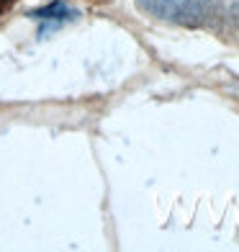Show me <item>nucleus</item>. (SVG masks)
Listing matches in <instances>:
<instances>
[{
    "label": "nucleus",
    "instance_id": "obj_1",
    "mask_svg": "<svg viewBox=\"0 0 239 252\" xmlns=\"http://www.w3.org/2000/svg\"><path fill=\"white\" fill-rule=\"evenodd\" d=\"M139 10L170 26L203 31L239 49V0H134Z\"/></svg>",
    "mask_w": 239,
    "mask_h": 252
},
{
    "label": "nucleus",
    "instance_id": "obj_2",
    "mask_svg": "<svg viewBox=\"0 0 239 252\" xmlns=\"http://www.w3.org/2000/svg\"><path fill=\"white\" fill-rule=\"evenodd\" d=\"M31 16L39 18V21H54V24H62V21H70L75 13H72L70 8H67L64 3H52V5H47V8L33 10Z\"/></svg>",
    "mask_w": 239,
    "mask_h": 252
}]
</instances>
